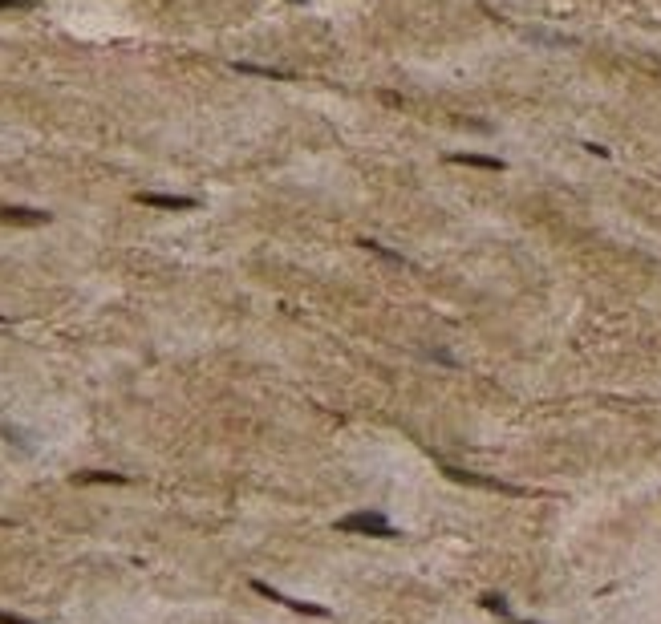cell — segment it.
Returning a JSON list of instances; mask_svg holds the SVG:
<instances>
[{
    "instance_id": "1",
    "label": "cell",
    "mask_w": 661,
    "mask_h": 624,
    "mask_svg": "<svg viewBox=\"0 0 661 624\" xmlns=\"http://www.w3.org/2000/svg\"><path fill=\"white\" fill-rule=\"evenodd\" d=\"M337 531H353V535H374V539H398V527L389 523L382 511H353L337 519Z\"/></svg>"
},
{
    "instance_id": "2",
    "label": "cell",
    "mask_w": 661,
    "mask_h": 624,
    "mask_svg": "<svg viewBox=\"0 0 661 624\" xmlns=\"http://www.w3.org/2000/svg\"><path fill=\"white\" fill-rule=\"evenodd\" d=\"M134 203L159 207V211H195L199 207V199H191V195H162V191H138Z\"/></svg>"
},
{
    "instance_id": "5",
    "label": "cell",
    "mask_w": 661,
    "mask_h": 624,
    "mask_svg": "<svg viewBox=\"0 0 661 624\" xmlns=\"http://www.w3.org/2000/svg\"><path fill=\"white\" fill-rule=\"evenodd\" d=\"M450 163L459 166H479V171H503V158H491V154H450Z\"/></svg>"
},
{
    "instance_id": "3",
    "label": "cell",
    "mask_w": 661,
    "mask_h": 624,
    "mask_svg": "<svg viewBox=\"0 0 661 624\" xmlns=\"http://www.w3.org/2000/svg\"><path fill=\"white\" fill-rule=\"evenodd\" d=\"M252 588H256L260 596H268V600H276V604H284V608H292V612H304V616H329V608H324V604H304V600H292V596H284V592H276V588H268L264 580H252Z\"/></svg>"
},
{
    "instance_id": "13",
    "label": "cell",
    "mask_w": 661,
    "mask_h": 624,
    "mask_svg": "<svg viewBox=\"0 0 661 624\" xmlns=\"http://www.w3.org/2000/svg\"><path fill=\"white\" fill-rule=\"evenodd\" d=\"M292 4H304V0H292Z\"/></svg>"
},
{
    "instance_id": "11",
    "label": "cell",
    "mask_w": 661,
    "mask_h": 624,
    "mask_svg": "<svg viewBox=\"0 0 661 624\" xmlns=\"http://www.w3.org/2000/svg\"><path fill=\"white\" fill-rule=\"evenodd\" d=\"M0 9H33V0H0Z\"/></svg>"
},
{
    "instance_id": "8",
    "label": "cell",
    "mask_w": 661,
    "mask_h": 624,
    "mask_svg": "<svg viewBox=\"0 0 661 624\" xmlns=\"http://www.w3.org/2000/svg\"><path fill=\"white\" fill-rule=\"evenodd\" d=\"M357 248H365V251H374V256H382V260H389V263H406L398 256V251H389V248H382V243H374V239H357Z\"/></svg>"
},
{
    "instance_id": "4",
    "label": "cell",
    "mask_w": 661,
    "mask_h": 624,
    "mask_svg": "<svg viewBox=\"0 0 661 624\" xmlns=\"http://www.w3.org/2000/svg\"><path fill=\"white\" fill-rule=\"evenodd\" d=\"M0 219H4V223H29V227H41V223H49L53 215H49V211H37V207H0Z\"/></svg>"
},
{
    "instance_id": "10",
    "label": "cell",
    "mask_w": 661,
    "mask_h": 624,
    "mask_svg": "<svg viewBox=\"0 0 661 624\" xmlns=\"http://www.w3.org/2000/svg\"><path fill=\"white\" fill-rule=\"evenodd\" d=\"M0 624H37V620H25V616H16V612H0Z\"/></svg>"
},
{
    "instance_id": "12",
    "label": "cell",
    "mask_w": 661,
    "mask_h": 624,
    "mask_svg": "<svg viewBox=\"0 0 661 624\" xmlns=\"http://www.w3.org/2000/svg\"><path fill=\"white\" fill-rule=\"evenodd\" d=\"M4 321H9V316H0V325H4Z\"/></svg>"
},
{
    "instance_id": "6",
    "label": "cell",
    "mask_w": 661,
    "mask_h": 624,
    "mask_svg": "<svg viewBox=\"0 0 661 624\" xmlns=\"http://www.w3.org/2000/svg\"><path fill=\"white\" fill-rule=\"evenodd\" d=\"M74 483H114V487H126L130 478L114 475V470H81V475H74Z\"/></svg>"
},
{
    "instance_id": "7",
    "label": "cell",
    "mask_w": 661,
    "mask_h": 624,
    "mask_svg": "<svg viewBox=\"0 0 661 624\" xmlns=\"http://www.w3.org/2000/svg\"><path fill=\"white\" fill-rule=\"evenodd\" d=\"M239 74H256V77H272V81H292L288 69H264V65H248V61H236Z\"/></svg>"
},
{
    "instance_id": "9",
    "label": "cell",
    "mask_w": 661,
    "mask_h": 624,
    "mask_svg": "<svg viewBox=\"0 0 661 624\" xmlns=\"http://www.w3.org/2000/svg\"><path fill=\"white\" fill-rule=\"evenodd\" d=\"M483 604H487L491 612H500V616H512V608H507V600H503V596H495V592H487V596H483Z\"/></svg>"
}]
</instances>
